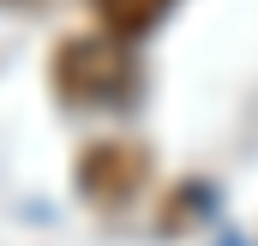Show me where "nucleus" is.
I'll return each instance as SVG.
<instances>
[{"instance_id":"obj_1","label":"nucleus","mask_w":258,"mask_h":246,"mask_svg":"<svg viewBox=\"0 0 258 246\" xmlns=\"http://www.w3.org/2000/svg\"><path fill=\"white\" fill-rule=\"evenodd\" d=\"M54 90L72 108H102L132 90V54L114 30H78L54 48Z\"/></svg>"},{"instance_id":"obj_2","label":"nucleus","mask_w":258,"mask_h":246,"mask_svg":"<svg viewBox=\"0 0 258 246\" xmlns=\"http://www.w3.org/2000/svg\"><path fill=\"white\" fill-rule=\"evenodd\" d=\"M144 174H150V156H144V144H126V138H96V144H84V150H78V168H72L78 192H84L90 204H102V210L126 204L132 192L144 186Z\"/></svg>"},{"instance_id":"obj_3","label":"nucleus","mask_w":258,"mask_h":246,"mask_svg":"<svg viewBox=\"0 0 258 246\" xmlns=\"http://www.w3.org/2000/svg\"><path fill=\"white\" fill-rule=\"evenodd\" d=\"M162 6L168 0H90V12L102 18V30H114V36H144L162 18Z\"/></svg>"}]
</instances>
